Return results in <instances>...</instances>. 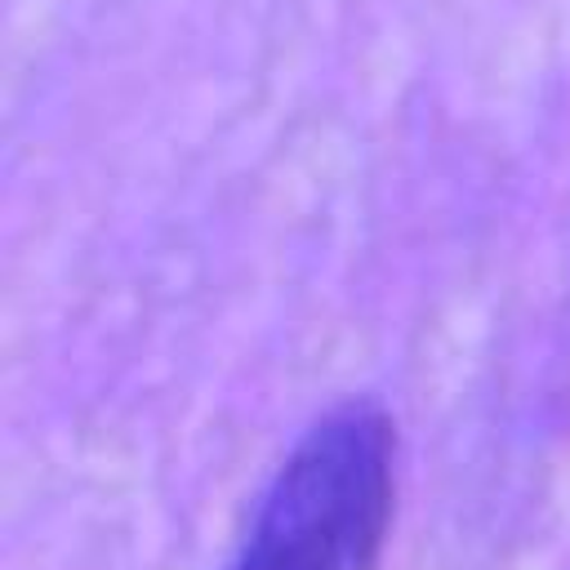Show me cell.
<instances>
[{"mask_svg":"<svg viewBox=\"0 0 570 570\" xmlns=\"http://www.w3.org/2000/svg\"><path fill=\"white\" fill-rule=\"evenodd\" d=\"M392 508V419L370 401L334 405L281 459L227 570H379Z\"/></svg>","mask_w":570,"mask_h":570,"instance_id":"6da1fadb","label":"cell"}]
</instances>
